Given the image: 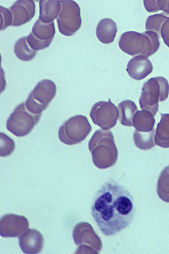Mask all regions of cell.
Masks as SVG:
<instances>
[{"mask_svg": "<svg viewBox=\"0 0 169 254\" xmlns=\"http://www.w3.org/2000/svg\"><path fill=\"white\" fill-rule=\"evenodd\" d=\"M157 191L159 198L169 203V165L164 168L157 181Z\"/></svg>", "mask_w": 169, "mask_h": 254, "instance_id": "23", "label": "cell"}, {"mask_svg": "<svg viewBox=\"0 0 169 254\" xmlns=\"http://www.w3.org/2000/svg\"><path fill=\"white\" fill-rule=\"evenodd\" d=\"M152 63L148 57L140 55L135 57L128 63L127 71L132 78L142 80L152 73Z\"/></svg>", "mask_w": 169, "mask_h": 254, "instance_id": "15", "label": "cell"}, {"mask_svg": "<svg viewBox=\"0 0 169 254\" xmlns=\"http://www.w3.org/2000/svg\"><path fill=\"white\" fill-rule=\"evenodd\" d=\"M39 19L43 23L49 24L58 17L61 8L59 0H40Z\"/></svg>", "mask_w": 169, "mask_h": 254, "instance_id": "17", "label": "cell"}, {"mask_svg": "<svg viewBox=\"0 0 169 254\" xmlns=\"http://www.w3.org/2000/svg\"><path fill=\"white\" fill-rule=\"evenodd\" d=\"M118 109L120 124L127 127L133 126V118L138 111L136 103L131 100H125L118 104Z\"/></svg>", "mask_w": 169, "mask_h": 254, "instance_id": "20", "label": "cell"}, {"mask_svg": "<svg viewBox=\"0 0 169 254\" xmlns=\"http://www.w3.org/2000/svg\"><path fill=\"white\" fill-rule=\"evenodd\" d=\"M0 139H1V151L0 156L5 157L12 154L15 150V144L13 140L9 137L4 133H0Z\"/></svg>", "mask_w": 169, "mask_h": 254, "instance_id": "24", "label": "cell"}, {"mask_svg": "<svg viewBox=\"0 0 169 254\" xmlns=\"http://www.w3.org/2000/svg\"><path fill=\"white\" fill-rule=\"evenodd\" d=\"M155 144L164 148H169V114H161L155 133Z\"/></svg>", "mask_w": 169, "mask_h": 254, "instance_id": "19", "label": "cell"}, {"mask_svg": "<svg viewBox=\"0 0 169 254\" xmlns=\"http://www.w3.org/2000/svg\"><path fill=\"white\" fill-rule=\"evenodd\" d=\"M34 1L38 2L40 1V0H33Z\"/></svg>", "mask_w": 169, "mask_h": 254, "instance_id": "26", "label": "cell"}, {"mask_svg": "<svg viewBox=\"0 0 169 254\" xmlns=\"http://www.w3.org/2000/svg\"><path fill=\"white\" fill-rule=\"evenodd\" d=\"M57 87L50 79H42L32 90L26 101L27 108L35 115L42 114L56 97Z\"/></svg>", "mask_w": 169, "mask_h": 254, "instance_id": "7", "label": "cell"}, {"mask_svg": "<svg viewBox=\"0 0 169 254\" xmlns=\"http://www.w3.org/2000/svg\"><path fill=\"white\" fill-rule=\"evenodd\" d=\"M92 215L102 234L115 235L129 226L133 219V196L122 186L106 183L93 199Z\"/></svg>", "mask_w": 169, "mask_h": 254, "instance_id": "1", "label": "cell"}, {"mask_svg": "<svg viewBox=\"0 0 169 254\" xmlns=\"http://www.w3.org/2000/svg\"><path fill=\"white\" fill-rule=\"evenodd\" d=\"M9 10L12 12V26H22L30 22L35 15L36 6L33 0H17Z\"/></svg>", "mask_w": 169, "mask_h": 254, "instance_id": "13", "label": "cell"}, {"mask_svg": "<svg viewBox=\"0 0 169 254\" xmlns=\"http://www.w3.org/2000/svg\"><path fill=\"white\" fill-rule=\"evenodd\" d=\"M88 148L93 164L98 169H108L117 162L118 151L110 130L99 129L95 131L88 142Z\"/></svg>", "mask_w": 169, "mask_h": 254, "instance_id": "2", "label": "cell"}, {"mask_svg": "<svg viewBox=\"0 0 169 254\" xmlns=\"http://www.w3.org/2000/svg\"><path fill=\"white\" fill-rule=\"evenodd\" d=\"M155 133V128L147 132H141L136 130L134 133L135 145L142 150H148L153 148L156 145L154 141Z\"/></svg>", "mask_w": 169, "mask_h": 254, "instance_id": "22", "label": "cell"}, {"mask_svg": "<svg viewBox=\"0 0 169 254\" xmlns=\"http://www.w3.org/2000/svg\"><path fill=\"white\" fill-rule=\"evenodd\" d=\"M19 244L23 253H40L44 246V238L42 233L35 229H28L19 238Z\"/></svg>", "mask_w": 169, "mask_h": 254, "instance_id": "14", "label": "cell"}, {"mask_svg": "<svg viewBox=\"0 0 169 254\" xmlns=\"http://www.w3.org/2000/svg\"><path fill=\"white\" fill-rule=\"evenodd\" d=\"M73 238L79 250L86 249L88 253L99 254L102 250L101 240L92 226L86 222L78 223L73 231Z\"/></svg>", "mask_w": 169, "mask_h": 254, "instance_id": "9", "label": "cell"}, {"mask_svg": "<svg viewBox=\"0 0 169 254\" xmlns=\"http://www.w3.org/2000/svg\"><path fill=\"white\" fill-rule=\"evenodd\" d=\"M159 39V36L155 32L138 33L129 31L121 36L119 47L122 51L130 56L141 54L148 57L157 51L159 47H155V44L160 45Z\"/></svg>", "mask_w": 169, "mask_h": 254, "instance_id": "3", "label": "cell"}, {"mask_svg": "<svg viewBox=\"0 0 169 254\" xmlns=\"http://www.w3.org/2000/svg\"><path fill=\"white\" fill-rule=\"evenodd\" d=\"M142 90L139 99L141 108L150 111L155 117L159 111V102L165 101L168 98V81L163 77L152 78L145 83Z\"/></svg>", "mask_w": 169, "mask_h": 254, "instance_id": "4", "label": "cell"}, {"mask_svg": "<svg viewBox=\"0 0 169 254\" xmlns=\"http://www.w3.org/2000/svg\"><path fill=\"white\" fill-rule=\"evenodd\" d=\"M61 8L57 19L59 30L62 35L72 36L82 26L81 8L73 0H60Z\"/></svg>", "mask_w": 169, "mask_h": 254, "instance_id": "8", "label": "cell"}, {"mask_svg": "<svg viewBox=\"0 0 169 254\" xmlns=\"http://www.w3.org/2000/svg\"><path fill=\"white\" fill-rule=\"evenodd\" d=\"M56 35L54 22L43 23L40 19L35 22L31 33L27 36V42L36 51L49 47Z\"/></svg>", "mask_w": 169, "mask_h": 254, "instance_id": "11", "label": "cell"}, {"mask_svg": "<svg viewBox=\"0 0 169 254\" xmlns=\"http://www.w3.org/2000/svg\"><path fill=\"white\" fill-rule=\"evenodd\" d=\"M117 25L113 20L106 18L100 20L96 29L98 40L103 44H110L115 39Z\"/></svg>", "mask_w": 169, "mask_h": 254, "instance_id": "16", "label": "cell"}, {"mask_svg": "<svg viewBox=\"0 0 169 254\" xmlns=\"http://www.w3.org/2000/svg\"><path fill=\"white\" fill-rule=\"evenodd\" d=\"M90 116L93 124L105 130L113 128L119 118L118 109L110 100L99 101L93 106Z\"/></svg>", "mask_w": 169, "mask_h": 254, "instance_id": "10", "label": "cell"}, {"mask_svg": "<svg viewBox=\"0 0 169 254\" xmlns=\"http://www.w3.org/2000/svg\"><path fill=\"white\" fill-rule=\"evenodd\" d=\"M91 131L92 127L87 118L84 115H75L59 127V138L64 144L72 146L83 142Z\"/></svg>", "mask_w": 169, "mask_h": 254, "instance_id": "5", "label": "cell"}, {"mask_svg": "<svg viewBox=\"0 0 169 254\" xmlns=\"http://www.w3.org/2000/svg\"><path fill=\"white\" fill-rule=\"evenodd\" d=\"M42 117V114L35 115L27 108L24 102L15 108L6 121V128L17 137H25L35 128Z\"/></svg>", "mask_w": 169, "mask_h": 254, "instance_id": "6", "label": "cell"}, {"mask_svg": "<svg viewBox=\"0 0 169 254\" xmlns=\"http://www.w3.org/2000/svg\"><path fill=\"white\" fill-rule=\"evenodd\" d=\"M14 53L16 57L22 61H30L35 58L37 52L29 45L27 36L20 38L14 45Z\"/></svg>", "mask_w": 169, "mask_h": 254, "instance_id": "21", "label": "cell"}, {"mask_svg": "<svg viewBox=\"0 0 169 254\" xmlns=\"http://www.w3.org/2000/svg\"><path fill=\"white\" fill-rule=\"evenodd\" d=\"M0 10H1V31H3L8 27L12 26L13 17L12 12L9 9L1 6Z\"/></svg>", "mask_w": 169, "mask_h": 254, "instance_id": "25", "label": "cell"}, {"mask_svg": "<svg viewBox=\"0 0 169 254\" xmlns=\"http://www.w3.org/2000/svg\"><path fill=\"white\" fill-rule=\"evenodd\" d=\"M28 220L22 215L8 214L0 220V235L4 238L19 237L28 230Z\"/></svg>", "mask_w": 169, "mask_h": 254, "instance_id": "12", "label": "cell"}, {"mask_svg": "<svg viewBox=\"0 0 169 254\" xmlns=\"http://www.w3.org/2000/svg\"><path fill=\"white\" fill-rule=\"evenodd\" d=\"M155 124L154 115L149 111H138L133 118L134 128L141 132H147L154 130Z\"/></svg>", "mask_w": 169, "mask_h": 254, "instance_id": "18", "label": "cell"}]
</instances>
